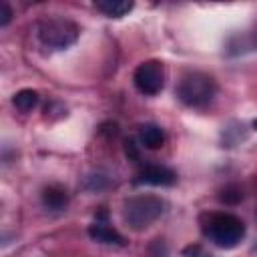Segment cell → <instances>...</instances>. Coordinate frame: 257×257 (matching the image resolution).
Segmentation results:
<instances>
[{"label": "cell", "instance_id": "cell-1", "mask_svg": "<svg viewBox=\"0 0 257 257\" xmlns=\"http://www.w3.org/2000/svg\"><path fill=\"white\" fill-rule=\"evenodd\" d=\"M217 94V82L211 74L201 70L185 72L177 82V96L183 104L193 108L207 106Z\"/></svg>", "mask_w": 257, "mask_h": 257}, {"label": "cell", "instance_id": "cell-2", "mask_svg": "<svg viewBox=\"0 0 257 257\" xmlns=\"http://www.w3.org/2000/svg\"><path fill=\"white\" fill-rule=\"evenodd\" d=\"M165 213V201L157 195H133L122 203V219L126 227L143 231Z\"/></svg>", "mask_w": 257, "mask_h": 257}, {"label": "cell", "instance_id": "cell-3", "mask_svg": "<svg viewBox=\"0 0 257 257\" xmlns=\"http://www.w3.org/2000/svg\"><path fill=\"white\" fill-rule=\"evenodd\" d=\"M203 233L217 247L231 249L239 245V241L245 237V223L231 213H213L207 217V223L203 225Z\"/></svg>", "mask_w": 257, "mask_h": 257}, {"label": "cell", "instance_id": "cell-4", "mask_svg": "<svg viewBox=\"0 0 257 257\" xmlns=\"http://www.w3.org/2000/svg\"><path fill=\"white\" fill-rule=\"evenodd\" d=\"M78 26L68 18H46L36 26V36L40 44L48 50H66L78 38Z\"/></svg>", "mask_w": 257, "mask_h": 257}, {"label": "cell", "instance_id": "cell-5", "mask_svg": "<svg viewBox=\"0 0 257 257\" xmlns=\"http://www.w3.org/2000/svg\"><path fill=\"white\" fill-rule=\"evenodd\" d=\"M133 82L137 90L145 96H155L165 86V70L159 60H145L133 72Z\"/></svg>", "mask_w": 257, "mask_h": 257}, {"label": "cell", "instance_id": "cell-6", "mask_svg": "<svg viewBox=\"0 0 257 257\" xmlns=\"http://www.w3.org/2000/svg\"><path fill=\"white\" fill-rule=\"evenodd\" d=\"M175 181H177L175 171L163 165H149L137 177L139 185H153V187H171L175 185Z\"/></svg>", "mask_w": 257, "mask_h": 257}, {"label": "cell", "instance_id": "cell-7", "mask_svg": "<svg viewBox=\"0 0 257 257\" xmlns=\"http://www.w3.org/2000/svg\"><path fill=\"white\" fill-rule=\"evenodd\" d=\"M88 237L92 241H96V243H102V245H118V247H122L126 243L124 237L104 221H94L92 225H88Z\"/></svg>", "mask_w": 257, "mask_h": 257}, {"label": "cell", "instance_id": "cell-8", "mask_svg": "<svg viewBox=\"0 0 257 257\" xmlns=\"http://www.w3.org/2000/svg\"><path fill=\"white\" fill-rule=\"evenodd\" d=\"M42 205L50 211H62L68 205V193L60 185H48L42 189Z\"/></svg>", "mask_w": 257, "mask_h": 257}, {"label": "cell", "instance_id": "cell-9", "mask_svg": "<svg viewBox=\"0 0 257 257\" xmlns=\"http://www.w3.org/2000/svg\"><path fill=\"white\" fill-rule=\"evenodd\" d=\"M139 141L145 149H161L165 145V131L155 122H147L139 128Z\"/></svg>", "mask_w": 257, "mask_h": 257}, {"label": "cell", "instance_id": "cell-10", "mask_svg": "<svg viewBox=\"0 0 257 257\" xmlns=\"http://www.w3.org/2000/svg\"><path fill=\"white\" fill-rule=\"evenodd\" d=\"M133 2L126 0H100L96 2V10L102 12L108 18H122L124 14H128L133 10Z\"/></svg>", "mask_w": 257, "mask_h": 257}, {"label": "cell", "instance_id": "cell-11", "mask_svg": "<svg viewBox=\"0 0 257 257\" xmlns=\"http://www.w3.org/2000/svg\"><path fill=\"white\" fill-rule=\"evenodd\" d=\"M12 104L20 110V112H30L36 104H38V92L32 88H22L12 96Z\"/></svg>", "mask_w": 257, "mask_h": 257}, {"label": "cell", "instance_id": "cell-12", "mask_svg": "<svg viewBox=\"0 0 257 257\" xmlns=\"http://www.w3.org/2000/svg\"><path fill=\"white\" fill-rule=\"evenodd\" d=\"M241 199H243V191L237 185H227L219 193V201L225 205H237V203H241Z\"/></svg>", "mask_w": 257, "mask_h": 257}, {"label": "cell", "instance_id": "cell-13", "mask_svg": "<svg viewBox=\"0 0 257 257\" xmlns=\"http://www.w3.org/2000/svg\"><path fill=\"white\" fill-rule=\"evenodd\" d=\"M124 155L128 157V161H139L141 159V149H139L135 139H126L124 141Z\"/></svg>", "mask_w": 257, "mask_h": 257}, {"label": "cell", "instance_id": "cell-14", "mask_svg": "<svg viewBox=\"0 0 257 257\" xmlns=\"http://www.w3.org/2000/svg\"><path fill=\"white\" fill-rule=\"evenodd\" d=\"M12 16H14V12H12L10 4H8V2H0V26H2V28L10 24Z\"/></svg>", "mask_w": 257, "mask_h": 257}, {"label": "cell", "instance_id": "cell-15", "mask_svg": "<svg viewBox=\"0 0 257 257\" xmlns=\"http://www.w3.org/2000/svg\"><path fill=\"white\" fill-rule=\"evenodd\" d=\"M199 251H201V249H199V245H189V247H185V251H183V253H185L187 257H197V255H199Z\"/></svg>", "mask_w": 257, "mask_h": 257}, {"label": "cell", "instance_id": "cell-16", "mask_svg": "<svg viewBox=\"0 0 257 257\" xmlns=\"http://www.w3.org/2000/svg\"><path fill=\"white\" fill-rule=\"evenodd\" d=\"M253 126H255V131H257V118H255V120H253Z\"/></svg>", "mask_w": 257, "mask_h": 257}]
</instances>
